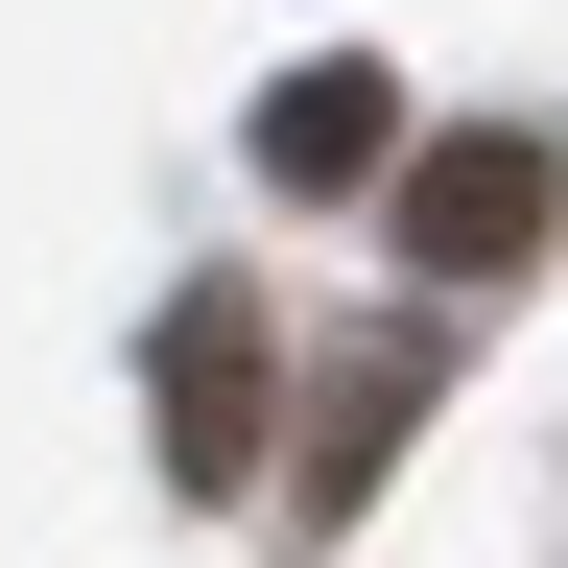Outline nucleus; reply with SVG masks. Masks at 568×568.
<instances>
[{"instance_id": "3", "label": "nucleus", "mask_w": 568, "mask_h": 568, "mask_svg": "<svg viewBox=\"0 0 568 568\" xmlns=\"http://www.w3.org/2000/svg\"><path fill=\"white\" fill-rule=\"evenodd\" d=\"M261 190H403V95H379V48H332V71H284V95H261Z\"/></svg>"}, {"instance_id": "4", "label": "nucleus", "mask_w": 568, "mask_h": 568, "mask_svg": "<svg viewBox=\"0 0 568 568\" xmlns=\"http://www.w3.org/2000/svg\"><path fill=\"white\" fill-rule=\"evenodd\" d=\"M403 426H426V332H379V355H332V426H308V497H379V474H403Z\"/></svg>"}, {"instance_id": "2", "label": "nucleus", "mask_w": 568, "mask_h": 568, "mask_svg": "<svg viewBox=\"0 0 568 568\" xmlns=\"http://www.w3.org/2000/svg\"><path fill=\"white\" fill-rule=\"evenodd\" d=\"M545 213H568V166H545L521 119H450V142H403V261L497 284V261H545Z\"/></svg>"}, {"instance_id": "1", "label": "nucleus", "mask_w": 568, "mask_h": 568, "mask_svg": "<svg viewBox=\"0 0 568 568\" xmlns=\"http://www.w3.org/2000/svg\"><path fill=\"white\" fill-rule=\"evenodd\" d=\"M142 403H166V497H261V426H284L261 284H166V332H142Z\"/></svg>"}]
</instances>
